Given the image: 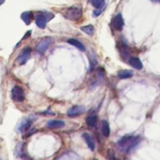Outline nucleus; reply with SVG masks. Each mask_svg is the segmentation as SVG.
I'll return each instance as SVG.
<instances>
[{"mask_svg": "<svg viewBox=\"0 0 160 160\" xmlns=\"http://www.w3.org/2000/svg\"><path fill=\"white\" fill-rule=\"evenodd\" d=\"M141 141L139 136L126 135L121 138L117 142V147L119 151L123 153L130 152Z\"/></svg>", "mask_w": 160, "mask_h": 160, "instance_id": "nucleus-1", "label": "nucleus"}, {"mask_svg": "<svg viewBox=\"0 0 160 160\" xmlns=\"http://www.w3.org/2000/svg\"><path fill=\"white\" fill-rule=\"evenodd\" d=\"M62 14L65 18L71 21H76L81 18L82 15V11L81 7L72 6L65 9Z\"/></svg>", "mask_w": 160, "mask_h": 160, "instance_id": "nucleus-2", "label": "nucleus"}, {"mask_svg": "<svg viewBox=\"0 0 160 160\" xmlns=\"http://www.w3.org/2000/svg\"><path fill=\"white\" fill-rule=\"evenodd\" d=\"M54 18V14L48 11H38L35 15V22L41 29L46 28L47 22Z\"/></svg>", "mask_w": 160, "mask_h": 160, "instance_id": "nucleus-3", "label": "nucleus"}, {"mask_svg": "<svg viewBox=\"0 0 160 160\" xmlns=\"http://www.w3.org/2000/svg\"><path fill=\"white\" fill-rule=\"evenodd\" d=\"M52 43V39L50 37H45L39 41L36 46V51L39 55H43Z\"/></svg>", "mask_w": 160, "mask_h": 160, "instance_id": "nucleus-4", "label": "nucleus"}, {"mask_svg": "<svg viewBox=\"0 0 160 160\" xmlns=\"http://www.w3.org/2000/svg\"><path fill=\"white\" fill-rule=\"evenodd\" d=\"M12 99L18 102H22L25 99V94L22 88L19 86H14L11 92Z\"/></svg>", "mask_w": 160, "mask_h": 160, "instance_id": "nucleus-5", "label": "nucleus"}, {"mask_svg": "<svg viewBox=\"0 0 160 160\" xmlns=\"http://www.w3.org/2000/svg\"><path fill=\"white\" fill-rule=\"evenodd\" d=\"M32 49L30 47H26L23 48L18 56L16 61L19 65H24L26 64L31 57Z\"/></svg>", "mask_w": 160, "mask_h": 160, "instance_id": "nucleus-6", "label": "nucleus"}, {"mask_svg": "<svg viewBox=\"0 0 160 160\" xmlns=\"http://www.w3.org/2000/svg\"><path fill=\"white\" fill-rule=\"evenodd\" d=\"M85 108L82 106H73L68 109L67 112V115L69 117H76L83 114L85 112Z\"/></svg>", "mask_w": 160, "mask_h": 160, "instance_id": "nucleus-7", "label": "nucleus"}, {"mask_svg": "<svg viewBox=\"0 0 160 160\" xmlns=\"http://www.w3.org/2000/svg\"><path fill=\"white\" fill-rule=\"evenodd\" d=\"M112 26L114 28V29H116V31H122V29L124 27V20H123L121 14L119 13L114 17V18L112 19Z\"/></svg>", "mask_w": 160, "mask_h": 160, "instance_id": "nucleus-8", "label": "nucleus"}, {"mask_svg": "<svg viewBox=\"0 0 160 160\" xmlns=\"http://www.w3.org/2000/svg\"><path fill=\"white\" fill-rule=\"evenodd\" d=\"M33 121L34 119L32 118H27L25 119H24L19 126V131L21 133H23L28 131L30 129Z\"/></svg>", "mask_w": 160, "mask_h": 160, "instance_id": "nucleus-9", "label": "nucleus"}, {"mask_svg": "<svg viewBox=\"0 0 160 160\" xmlns=\"http://www.w3.org/2000/svg\"><path fill=\"white\" fill-rule=\"evenodd\" d=\"M26 144L24 142H19L15 149L16 154L20 158H26L28 156L26 151Z\"/></svg>", "mask_w": 160, "mask_h": 160, "instance_id": "nucleus-10", "label": "nucleus"}, {"mask_svg": "<svg viewBox=\"0 0 160 160\" xmlns=\"http://www.w3.org/2000/svg\"><path fill=\"white\" fill-rule=\"evenodd\" d=\"M82 138L84 140L86 141L89 149L91 151H93L95 149V144L91 135L88 132H84L82 134Z\"/></svg>", "mask_w": 160, "mask_h": 160, "instance_id": "nucleus-11", "label": "nucleus"}, {"mask_svg": "<svg viewBox=\"0 0 160 160\" xmlns=\"http://www.w3.org/2000/svg\"><path fill=\"white\" fill-rule=\"evenodd\" d=\"M65 125L64 122L59 119L49 120L46 123V126L49 128H61Z\"/></svg>", "mask_w": 160, "mask_h": 160, "instance_id": "nucleus-12", "label": "nucleus"}, {"mask_svg": "<svg viewBox=\"0 0 160 160\" xmlns=\"http://www.w3.org/2000/svg\"><path fill=\"white\" fill-rule=\"evenodd\" d=\"M118 47L122 58H123L124 59H126V58L129 55V48L127 44L124 42L121 41L118 44Z\"/></svg>", "mask_w": 160, "mask_h": 160, "instance_id": "nucleus-13", "label": "nucleus"}, {"mask_svg": "<svg viewBox=\"0 0 160 160\" xmlns=\"http://www.w3.org/2000/svg\"><path fill=\"white\" fill-rule=\"evenodd\" d=\"M129 63L133 68L140 70L142 68V64L140 59L136 57H131L129 59Z\"/></svg>", "mask_w": 160, "mask_h": 160, "instance_id": "nucleus-14", "label": "nucleus"}, {"mask_svg": "<svg viewBox=\"0 0 160 160\" xmlns=\"http://www.w3.org/2000/svg\"><path fill=\"white\" fill-rule=\"evenodd\" d=\"M58 159H79L80 157L72 151H68L61 155Z\"/></svg>", "mask_w": 160, "mask_h": 160, "instance_id": "nucleus-15", "label": "nucleus"}, {"mask_svg": "<svg viewBox=\"0 0 160 160\" xmlns=\"http://www.w3.org/2000/svg\"><path fill=\"white\" fill-rule=\"evenodd\" d=\"M34 18L33 14L31 11H26L21 14V18L23 21V22L26 24L29 25L31 24L32 19Z\"/></svg>", "mask_w": 160, "mask_h": 160, "instance_id": "nucleus-16", "label": "nucleus"}, {"mask_svg": "<svg viewBox=\"0 0 160 160\" xmlns=\"http://www.w3.org/2000/svg\"><path fill=\"white\" fill-rule=\"evenodd\" d=\"M68 43H69V44L77 48L78 49H79L81 51H84L86 50V48L84 47V46L83 45V44L80 42L79 40L76 39H74V38H71L69 39L67 41Z\"/></svg>", "mask_w": 160, "mask_h": 160, "instance_id": "nucleus-17", "label": "nucleus"}, {"mask_svg": "<svg viewBox=\"0 0 160 160\" xmlns=\"http://www.w3.org/2000/svg\"><path fill=\"white\" fill-rule=\"evenodd\" d=\"M101 132L104 137H109L110 135V127L108 122L106 120L101 121Z\"/></svg>", "mask_w": 160, "mask_h": 160, "instance_id": "nucleus-18", "label": "nucleus"}, {"mask_svg": "<svg viewBox=\"0 0 160 160\" xmlns=\"http://www.w3.org/2000/svg\"><path fill=\"white\" fill-rule=\"evenodd\" d=\"M86 124L90 127H96L98 124V116L96 114H91L86 118Z\"/></svg>", "mask_w": 160, "mask_h": 160, "instance_id": "nucleus-19", "label": "nucleus"}, {"mask_svg": "<svg viewBox=\"0 0 160 160\" xmlns=\"http://www.w3.org/2000/svg\"><path fill=\"white\" fill-rule=\"evenodd\" d=\"M132 76L133 72L128 69H121L118 72V76L120 79H128L131 78Z\"/></svg>", "mask_w": 160, "mask_h": 160, "instance_id": "nucleus-20", "label": "nucleus"}, {"mask_svg": "<svg viewBox=\"0 0 160 160\" xmlns=\"http://www.w3.org/2000/svg\"><path fill=\"white\" fill-rule=\"evenodd\" d=\"M81 30L82 31H83L84 32H85L86 34H88V35H92L94 32V28L92 25L91 24H89L87 26H82L81 28Z\"/></svg>", "mask_w": 160, "mask_h": 160, "instance_id": "nucleus-21", "label": "nucleus"}, {"mask_svg": "<svg viewBox=\"0 0 160 160\" xmlns=\"http://www.w3.org/2000/svg\"><path fill=\"white\" fill-rule=\"evenodd\" d=\"M104 4V0H92V4L96 9H102Z\"/></svg>", "mask_w": 160, "mask_h": 160, "instance_id": "nucleus-22", "label": "nucleus"}, {"mask_svg": "<svg viewBox=\"0 0 160 160\" xmlns=\"http://www.w3.org/2000/svg\"><path fill=\"white\" fill-rule=\"evenodd\" d=\"M98 79H101V78H102V77H103V74H102V71H100V70H99L98 69ZM95 80V79H94ZM99 81H98V80H96V81H92V84H91V86H96V85H97L98 84V83H99Z\"/></svg>", "mask_w": 160, "mask_h": 160, "instance_id": "nucleus-23", "label": "nucleus"}, {"mask_svg": "<svg viewBox=\"0 0 160 160\" xmlns=\"http://www.w3.org/2000/svg\"><path fill=\"white\" fill-rule=\"evenodd\" d=\"M102 12V9H96V10L94 11L93 12V15L94 16H99Z\"/></svg>", "mask_w": 160, "mask_h": 160, "instance_id": "nucleus-24", "label": "nucleus"}, {"mask_svg": "<svg viewBox=\"0 0 160 160\" xmlns=\"http://www.w3.org/2000/svg\"><path fill=\"white\" fill-rule=\"evenodd\" d=\"M31 31H28L27 32H26V34L24 35V36L23 37V38L22 39H26L27 38H28V37H29L30 36H31Z\"/></svg>", "mask_w": 160, "mask_h": 160, "instance_id": "nucleus-25", "label": "nucleus"}, {"mask_svg": "<svg viewBox=\"0 0 160 160\" xmlns=\"http://www.w3.org/2000/svg\"><path fill=\"white\" fill-rule=\"evenodd\" d=\"M153 2H160V0H151Z\"/></svg>", "mask_w": 160, "mask_h": 160, "instance_id": "nucleus-26", "label": "nucleus"}, {"mask_svg": "<svg viewBox=\"0 0 160 160\" xmlns=\"http://www.w3.org/2000/svg\"><path fill=\"white\" fill-rule=\"evenodd\" d=\"M4 0H0V2H1V4H2L3 2H4Z\"/></svg>", "mask_w": 160, "mask_h": 160, "instance_id": "nucleus-27", "label": "nucleus"}]
</instances>
